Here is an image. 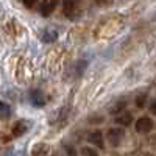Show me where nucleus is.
<instances>
[{
    "label": "nucleus",
    "mask_w": 156,
    "mask_h": 156,
    "mask_svg": "<svg viewBox=\"0 0 156 156\" xmlns=\"http://www.w3.org/2000/svg\"><path fill=\"white\" fill-rule=\"evenodd\" d=\"M151 129H153V120L147 115L140 117V119L136 122V131L140 133V134H147V133L151 131Z\"/></svg>",
    "instance_id": "f257e3e1"
},
{
    "label": "nucleus",
    "mask_w": 156,
    "mask_h": 156,
    "mask_svg": "<svg viewBox=\"0 0 156 156\" xmlns=\"http://www.w3.org/2000/svg\"><path fill=\"white\" fill-rule=\"evenodd\" d=\"M123 129H120V128H112V129H109L108 131V142H109V145H112V147H119L120 145V142H122V139H123Z\"/></svg>",
    "instance_id": "f03ea898"
},
{
    "label": "nucleus",
    "mask_w": 156,
    "mask_h": 156,
    "mask_svg": "<svg viewBox=\"0 0 156 156\" xmlns=\"http://www.w3.org/2000/svg\"><path fill=\"white\" fill-rule=\"evenodd\" d=\"M30 101H31L33 106L42 108L45 103H47V97H45V94L42 92V90L34 89V90H31V92H30Z\"/></svg>",
    "instance_id": "7ed1b4c3"
},
{
    "label": "nucleus",
    "mask_w": 156,
    "mask_h": 156,
    "mask_svg": "<svg viewBox=\"0 0 156 156\" xmlns=\"http://www.w3.org/2000/svg\"><path fill=\"white\" fill-rule=\"evenodd\" d=\"M58 5V0H41V5H39V11H41V14L44 17L50 16L53 9L56 8Z\"/></svg>",
    "instance_id": "20e7f679"
},
{
    "label": "nucleus",
    "mask_w": 156,
    "mask_h": 156,
    "mask_svg": "<svg viewBox=\"0 0 156 156\" xmlns=\"http://www.w3.org/2000/svg\"><path fill=\"white\" fill-rule=\"evenodd\" d=\"M78 3H80V0H64V14L69 19L75 17V12L78 11Z\"/></svg>",
    "instance_id": "39448f33"
},
{
    "label": "nucleus",
    "mask_w": 156,
    "mask_h": 156,
    "mask_svg": "<svg viewBox=\"0 0 156 156\" xmlns=\"http://www.w3.org/2000/svg\"><path fill=\"white\" fill-rule=\"evenodd\" d=\"M87 140L92 145L98 147V148H103V145H105V140H103V133L101 131H92V133L87 136Z\"/></svg>",
    "instance_id": "423d86ee"
},
{
    "label": "nucleus",
    "mask_w": 156,
    "mask_h": 156,
    "mask_svg": "<svg viewBox=\"0 0 156 156\" xmlns=\"http://www.w3.org/2000/svg\"><path fill=\"white\" fill-rule=\"evenodd\" d=\"M56 37H58V30L51 28V27L42 30V33H41V39L44 42H53V41H56Z\"/></svg>",
    "instance_id": "0eeeda50"
},
{
    "label": "nucleus",
    "mask_w": 156,
    "mask_h": 156,
    "mask_svg": "<svg viewBox=\"0 0 156 156\" xmlns=\"http://www.w3.org/2000/svg\"><path fill=\"white\" fill-rule=\"evenodd\" d=\"M131 122H133V115L126 111H120L119 115H115V123H119L122 126H129Z\"/></svg>",
    "instance_id": "6e6552de"
},
{
    "label": "nucleus",
    "mask_w": 156,
    "mask_h": 156,
    "mask_svg": "<svg viewBox=\"0 0 156 156\" xmlns=\"http://www.w3.org/2000/svg\"><path fill=\"white\" fill-rule=\"evenodd\" d=\"M28 131V123H27V120H19L16 125H14V128H12V134L14 136H22V134H25Z\"/></svg>",
    "instance_id": "1a4fd4ad"
},
{
    "label": "nucleus",
    "mask_w": 156,
    "mask_h": 156,
    "mask_svg": "<svg viewBox=\"0 0 156 156\" xmlns=\"http://www.w3.org/2000/svg\"><path fill=\"white\" fill-rule=\"evenodd\" d=\"M9 117H11V106L5 101H0V119L6 120Z\"/></svg>",
    "instance_id": "9d476101"
},
{
    "label": "nucleus",
    "mask_w": 156,
    "mask_h": 156,
    "mask_svg": "<svg viewBox=\"0 0 156 156\" xmlns=\"http://www.w3.org/2000/svg\"><path fill=\"white\" fill-rule=\"evenodd\" d=\"M125 105H126V101H122V100H119L117 101V105L115 106H112V109H111V112L112 114H117V112H120L123 108H125Z\"/></svg>",
    "instance_id": "9b49d317"
},
{
    "label": "nucleus",
    "mask_w": 156,
    "mask_h": 156,
    "mask_svg": "<svg viewBox=\"0 0 156 156\" xmlns=\"http://www.w3.org/2000/svg\"><path fill=\"white\" fill-rule=\"evenodd\" d=\"M81 154H89V156H95V154H97V151H95V150H90V148H87V147H84V148L81 150Z\"/></svg>",
    "instance_id": "f8f14e48"
},
{
    "label": "nucleus",
    "mask_w": 156,
    "mask_h": 156,
    "mask_svg": "<svg viewBox=\"0 0 156 156\" xmlns=\"http://www.w3.org/2000/svg\"><path fill=\"white\" fill-rule=\"evenodd\" d=\"M22 2H23V5L27 8H33L34 3H36V0H22Z\"/></svg>",
    "instance_id": "ddd939ff"
},
{
    "label": "nucleus",
    "mask_w": 156,
    "mask_h": 156,
    "mask_svg": "<svg viewBox=\"0 0 156 156\" xmlns=\"http://www.w3.org/2000/svg\"><path fill=\"white\" fill-rule=\"evenodd\" d=\"M145 98H147L145 95H140V97L137 98V106H139V108H142V106H144V100H145Z\"/></svg>",
    "instance_id": "4468645a"
},
{
    "label": "nucleus",
    "mask_w": 156,
    "mask_h": 156,
    "mask_svg": "<svg viewBox=\"0 0 156 156\" xmlns=\"http://www.w3.org/2000/svg\"><path fill=\"white\" fill-rule=\"evenodd\" d=\"M150 111L153 112V114H156V100L151 103V105H150Z\"/></svg>",
    "instance_id": "2eb2a0df"
},
{
    "label": "nucleus",
    "mask_w": 156,
    "mask_h": 156,
    "mask_svg": "<svg viewBox=\"0 0 156 156\" xmlns=\"http://www.w3.org/2000/svg\"><path fill=\"white\" fill-rule=\"evenodd\" d=\"M95 2H97V3H100V5H103V3H106L108 0H95Z\"/></svg>",
    "instance_id": "dca6fc26"
}]
</instances>
